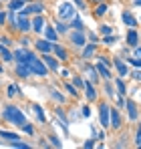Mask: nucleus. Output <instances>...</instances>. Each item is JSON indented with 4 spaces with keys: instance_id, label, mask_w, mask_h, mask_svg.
<instances>
[{
    "instance_id": "48",
    "label": "nucleus",
    "mask_w": 141,
    "mask_h": 149,
    "mask_svg": "<svg viewBox=\"0 0 141 149\" xmlns=\"http://www.w3.org/2000/svg\"><path fill=\"white\" fill-rule=\"evenodd\" d=\"M85 149H91V147H95V141L93 139H89V141H85V145H83Z\"/></svg>"
},
{
    "instance_id": "58",
    "label": "nucleus",
    "mask_w": 141,
    "mask_h": 149,
    "mask_svg": "<svg viewBox=\"0 0 141 149\" xmlns=\"http://www.w3.org/2000/svg\"><path fill=\"white\" fill-rule=\"evenodd\" d=\"M0 73H2V65H0Z\"/></svg>"
},
{
    "instance_id": "8",
    "label": "nucleus",
    "mask_w": 141,
    "mask_h": 149,
    "mask_svg": "<svg viewBox=\"0 0 141 149\" xmlns=\"http://www.w3.org/2000/svg\"><path fill=\"white\" fill-rule=\"evenodd\" d=\"M43 63L47 65L48 71H52V73H59V58L50 56V52H43Z\"/></svg>"
},
{
    "instance_id": "56",
    "label": "nucleus",
    "mask_w": 141,
    "mask_h": 149,
    "mask_svg": "<svg viewBox=\"0 0 141 149\" xmlns=\"http://www.w3.org/2000/svg\"><path fill=\"white\" fill-rule=\"evenodd\" d=\"M133 4H135V6H141V0H133Z\"/></svg>"
},
{
    "instance_id": "17",
    "label": "nucleus",
    "mask_w": 141,
    "mask_h": 149,
    "mask_svg": "<svg viewBox=\"0 0 141 149\" xmlns=\"http://www.w3.org/2000/svg\"><path fill=\"white\" fill-rule=\"evenodd\" d=\"M83 89H85V97H87V101H91V103L97 101V91H95V87L91 85V83L85 81V87H83Z\"/></svg>"
},
{
    "instance_id": "43",
    "label": "nucleus",
    "mask_w": 141,
    "mask_h": 149,
    "mask_svg": "<svg viewBox=\"0 0 141 149\" xmlns=\"http://www.w3.org/2000/svg\"><path fill=\"white\" fill-rule=\"evenodd\" d=\"M127 63H131V65H133V67H137V69L141 67V58H139V56H131Z\"/></svg>"
},
{
    "instance_id": "14",
    "label": "nucleus",
    "mask_w": 141,
    "mask_h": 149,
    "mask_svg": "<svg viewBox=\"0 0 141 149\" xmlns=\"http://www.w3.org/2000/svg\"><path fill=\"white\" fill-rule=\"evenodd\" d=\"M16 74L20 79H30L32 77V71H30V67L26 63H16Z\"/></svg>"
},
{
    "instance_id": "4",
    "label": "nucleus",
    "mask_w": 141,
    "mask_h": 149,
    "mask_svg": "<svg viewBox=\"0 0 141 149\" xmlns=\"http://www.w3.org/2000/svg\"><path fill=\"white\" fill-rule=\"evenodd\" d=\"M47 12V6L43 4V2H28V4H24L22 8L18 10V14H22V16H30V14H45Z\"/></svg>"
},
{
    "instance_id": "23",
    "label": "nucleus",
    "mask_w": 141,
    "mask_h": 149,
    "mask_svg": "<svg viewBox=\"0 0 141 149\" xmlns=\"http://www.w3.org/2000/svg\"><path fill=\"white\" fill-rule=\"evenodd\" d=\"M95 69H97V73L101 74V77H103V79H107V81H109V79H111V71H109V67H107V65H103V63H101V61H99V63H97V67H95Z\"/></svg>"
},
{
    "instance_id": "22",
    "label": "nucleus",
    "mask_w": 141,
    "mask_h": 149,
    "mask_svg": "<svg viewBox=\"0 0 141 149\" xmlns=\"http://www.w3.org/2000/svg\"><path fill=\"white\" fill-rule=\"evenodd\" d=\"M0 54H2V61H4V63H12V61H14V54L10 52L8 47H4L2 42H0Z\"/></svg>"
},
{
    "instance_id": "52",
    "label": "nucleus",
    "mask_w": 141,
    "mask_h": 149,
    "mask_svg": "<svg viewBox=\"0 0 141 149\" xmlns=\"http://www.w3.org/2000/svg\"><path fill=\"white\" fill-rule=\"evenodd\" d=\"M89 38H91V42H97V40H99V36H97L95 32H91V34H89Z\"/></svg>"
},
{
    "instance_id": "57",
    "label": "nucleus",
    "mask_w": 141,
    "mask_h": 149,
    "mask_svg": "<svg viewBox=\"0 0 141 149\" xmlns=\"http://www.w3.org/2000/svg\"><path fill=\"white\" fill-rule=\"evenodd\" d=\"M93 2H105V0H93Z\"/></svg>"
},
{
    "instance_id": "20",
    "label": "nucleus",
    "mask_w": 141,
    "mask_h": 149,
    "mask_svg": "<svg viewBox=\"0 0 141 149\" xmlns=\"http://www.w3.org/2000/svg\"><path fill=\"white\" fill-rule=\"evenodd\" d=\"M30 109H32V113L36 115V119H38V123H47V115H45V109H43L40 105H32Z\"/></svg>"
},
{
    "instance_id": "24",
    "label": "nucleus",
    "mask_w": 141,
    "mask_h": 149,
    "mask_svg": "<svg viewBox=\"0 0 141 149\" xmlns=\"http://www.w3.org/2000/svg\"><path fill=\"white\" fill-rule=\"evenodd\" d=\"M30 0H10L8 2V10H14V12H18L20 8H22L24 4H28Z\"/></svg>"
},
{
    "instance_id": "26",
    "label": "nucleus",
    "mask_w": 141,
    "mask_h": 149,
    "mask_svg": "<svg viewBox=\"0 0 141 149\" xmlns=\"http://www.w3.org/2000/svg\"><path fill=\"white\" fill-rule=\"evenodd\" d=\"M20 93H22V89H20L18 85H8V87H6V95H8L10 99L16 97V95H20Z\"/></svg>"
},
{
    "instance_id": "50",
    "label": "nucleus",
    "mask_w": 141,
    "mask_h": 149,
    "mask_svg": "<svg viewBox=\"0 0 141 149\" xmlns=\"http://www.w3.org/2000/svg\"><path fill=\"white\" fill-rule=\"evenodd\" d=\"M4 22H6V12L0 8V24H4Z\"/></svg>"
},
{
    "instance_id": "36",
    "label": "nucleus",
    "mask_w": 141,
    "mask_h": 149,
    "mask_svg": "<svg viewBox=\"0 0 141 149\" xmlns=\"http://www.w3.org/2000/svg\"><path fill=\"white\" fill-rule=\"evenodd\" d=\"M99 32H101L103 36H107V34H113V26H109V24H101V26H99Z\"/></svg>"
},
{
    "instance_id": "37",
    "label": "nucleus",
    "mask_w": 141,
    "mask_h": 149,
    "mask_svg": "<svg viewBox=\"0 0 141 149\" xmlns=\"http://www.w3.org/2000/svg\"><path fill=\"white\" fill-rule=\"evenodd\" d=\"M65 89H67V93L73 95V97H77V95H79V91H77V87H75L73 83H67V85H65Z\"/></svg>"
},
{
    "instance_id": "62",
    "label": "nucleus",
    "mask_w": 141,
    "mask_h": 149,
    "mask_svg": "<svg viewBox=\"0 0 141 149\" xmlns=\"http://www.w3.org/2000/svg\"><path fill=\"white\" fill-rule=\"evenodd\" d=\"M139 125H141V123H139ZM139 131H141V129H139Z\"/></svg>"
},
{
    "instance_id": "9",
    "label": "nucleus",
    "mask_w": 141,
    "mask_h": 149,
    "mask_svg": "<svg viewBox=\"0 0 141 149\" xmlns=\"http://www.w3.org/2000/svg\"><path fill=\"white\" fill-rule=\"evenodd\" d=\"M125 109H127V117H129V121H137V119H139V113H137V105H135V101L125 99Z\"/></svg>"
},
{
    "instance_id": "39",
    "label": "nucleus",
    "mask_w": 141,
    "mask_h": 149,
    "mask_svg": "<svg viewBox=\"0 0 141 149\" xmlns=\"http://www.w3.org/2000/svg\"><path fill=\"white\" fill-rule=\"evenodd\" d=\"M73 85H75L77 89H83V87H85V79H83V77H73Z\"/></svg>"
},
{
    "instance_id": "13",
    "label": "nucleus",
    "mask_w": 141,
    "mask_h": 149,
    "mask_svg": "<svg viewBox=\"0 0 141 149\" xmlns=\"http://www.w3.org/2000/svg\"><path fill=\"white\" fill-rule=\"evenodd\" d=\"M52 45H54V42H50V40L43 38V36L34 42V47H36V50H38V52H52Z\"/></svg>"
},
{
    "instance_id": "27",
    "label": "nucleus",
    "mask_w": 141,
    "mask_h": 149,
    "mask_svg": "<svg viewBox=\"0 0 141 149\" xmlns=\"http://www.w3.org/2000/svg\"><path fill=\"white\" fill-rule=\"evenodd\" d=\"M6 20H8L12 30H16V12L14 10H6Z\"/></svg>"
},
{
    "instance_id": "40",
    "label": "nucleus",
    "mask_w": 141,
    "mask_h": 149,
    "mask_svg": "<svg viewBox=\"0 0 141 149\" xmlns=\"http://www.w3.org/2000/svg\"><path fill=\"white\" fill-rule=\"evenodd\" d=\"M119 36H115V34H107V36H103V42L105 45H113V42H117Z\"/></svg>"
},
{
    "instance_id": "35",
    "label": "nucleus",
    "mask_w": 141,
    "mask_h": 149,
    "mask_svg": "<svg viewBox=\"0 0 141 149\" xmlns=\"http://www.w3.org/2000/svg\"><path fill=\"white\" fill-rule=\"evenodd\" d=\"M85 69H87V74L91 77V81L97 83V81H99V73H97V69H95V67H85Z\"/></svg>"
},
{
    "instance_id": "18",
    "label": "nucleus",
    "mask_w": 141,
    "mask_h": 149,
    "mask_svg": "<svg viewBox=\"0 0 141 149\" xmlns=\"http://www.w3.org/2000/svg\"><path fill=\"white\" fill-rule=\"evenodd\" d=\"M52 52L57 54V58H59V61H67V58H69V54H67V50L63 49V47H61L59 42H54V45H52Z\"/></svg>"
},
{
    "instance_id": "25",
    "label": "nucleus",
    "mask_w": 141,
    "mask_h": 149,
    "mask_svg": "<svg viewBox=\"0 0 141 149\" xmlns=\"http://www.w3.org/2000/svg\"><path fill=\"white\" fill-rule=\"evenodd\" d=\"M107 10H109V4H107V2H99V6L95 8V16H99V18H101V16H105V14H107Z\"/></svg>"
},
{
    "instance_id": "19",
    "label": "nucleus",
    "mask_w": 141,
    "mask_h": 149,
    "mask_svg": "<svg viewBox=\"0 0 141 149\" xmlns=\"http://www.w3.org/2000/svg\"><path fill=\"white\" fill-rule=\"evenodd\" d=\"M127 45H129V47H137V45H139V34H137L135 28H131V30L127 32Z\"/></svg>"
},
{
    "instance_id": "53",
    "label": "nucleus",
    "mask_w": 141,
    "mask_h": 149,
    "mask_svg": "<svg viewBox=\"0 0 141 149\" xmlns=\"http://www.w3.org/2000/svg\"><path fill=\"white\" fill-rule=\"evenodd\" d=\"M137 143H141V131L135 133V145H137Z\"/></svg>"
},
{
    "instance_id": "49",
    "label": "nucleus",
    "mask_w": 141,
    "mask_h": 149,
    "mask_svg": "<svg viewBox=\"0 0 141 149\" xmlns=\"http://www.w3.org/2000/svg\"><path fill=\"white\" fill-rule=\"evenodd\" d=\"M99 61H101L103 65H107V67L111 65V58H107V56H99Z\"/></svg>"
},
{
    "instance_id": "31",
    "label": "nucleus",
    "mask_w": 141,
    "mask_h": 149,
    "mask_svg": "<svg viewBox=\"0 0 141 149\" xmlns=\"http://www.w3.org/2000/svg\"><path fill=\"white\" fill-rule=\"evenodd\" d=\"M115 89H117V95H119V97H125V91H127V87H125L123 79H117V81H115Z\"/></svg>"
},
{
    "instance_id": "45",
    "label": "nucleus",
    "mask_w": 141,
    "mask_h": 149,
    "mask_svg": "<svg viewBox=\"0 0 141 149\" xmlns=\"http://www.w3.org/2000/svg\"><path fill=\"white\" fill-rule=\"evenodd\" d=\"M131 77H133V81H137V83H141V67L137 69V71H133V73H131Z\"/></svg>"
},
{
    "instance_id": "12",
    "label": "nucleus",
    "mask_w": 141,
    "mask_h": 149,
    "mask_svg": "<svg viewBox=\"0 0 141 149\" xmlns=\"http://www.w3.org/2000/svg\"><path fill=\"white\" fill-rule=\"evenodd\" d=\"M16 30H18V32H28V30H30V18H28V16H22V14H18V16H16Z\"/></svg>"
},
{
    "instance_id": "5",
    "label": "nucleus",
    "mask_w": 141,
    "mask_h": 149,
    "mask_svg": "<svg viewBox=\"0 0 141 149\" xmlns=\"http://www.w3.org/2000/svg\"><path fill=\"white\" fill-rule=\"evenodd\" d=\"M45 26H47V18H45V14H34V18L30 20V30H34L36 34H43Z\"/></svg>"
},
{
    "instance_id": "38",
    "label": "nucleus",
    "mask_w": 141,
    "mask_h": 149,
    "mask_svg": "<svg viewBox=\"0 0 141 149\" xmlns=\"http://www.w3.org/2000/svg\"><path fill=\"white\" fill-rule=\"evenodd\" d=\"M20 129H22V131L26 133V135H34V127H32V125L28 123V121H26L24 125H20Z\"/></svg>"
},
{
    "instance_id": "3",
    "label": "nucleus",
    "mask_w": 141,
    "mask_h": 149,
    "mask_svg": "<svg viewBox=\"0 0 141 149\" xmlns=\"http://www.w3.org/2000/svg\"><path fill=\"white\" fill-rule=\"evenodd\" d=\"M26 65L30 67V71H32V74H38V77H47L48 74V69H47V65L32 52L30 56H28V61H26Z\"/></svg>"
},
{
    "instance_id": "34",
    "label": "nucleus",
    "mask_w": 141,
    "mask_h": 149,
    "mask_svg": "<svg viewBox=\"0 0 141 149\" xmlns=\"http://www.w3.org/2000/svg\"><path fill=\"white\" fill-rule=\"evenodd\" d=\"M54 30H57L59 34H67V32H69V26L61 20V22H57V24H54Z\"/></svg>"
},
{
    "instance_id": "21",
    "label": "nucleus",
    "mask_w": 141,
    "mask_h": 149,
    "mask_svg": "<svg viewBox=\"0 0 141 149\" xmlns=\"http://www.w3.org/2000/svg\"><path fill=\"white\" fill-rule=\"evenodd\" d=\"M43 32H45V38L50 40V42H57V40H59V32H57L52 26H45V30H43Z\"/></svg>"
},
{
    "instance_id": "11",
    "label": "nucleus",
    "mask_w": 141,
    "mask_h": 149,
    "mask_svg": "<svg viewBox=\"0 0 141 149\" xmlns=\"http://www.w3.org/2000/svg\"><path fill=\"white\" fill-rule=\"evenodd\" d=\"M12 54H14V61H16V63H26V61H28V56L32 54V50L26 49V47H20V49L14 50Z\"/></svg>"
},
{
    "instance_id": "44",
    "label": "nucleus",
    "mask_w": 141,
    "mask_h": 149,
    "mask_svg": "<svg viewBox=\"0 0 141 149\" xmlns=\"http://www.w3.org/2000/svg\"><path fill=\"white\" fill-rule=\"evenodd\" d=\"M105 91H107V95H109V97H115V95H117V93H115V89H113L109 83H105Z\"/></svg>"
},
{
    "instance_id": "47",
    "label": "nucleus",
    "mask_w": 141,
    "mask_h": 149,
    "mask_svg": "<svg viewBox=\"0 0 141 149\" xmlns=\"http://www.w3.org/2000/svg\"><path fill=\"white\" fill-rule=\"evenodd\" d=\"M18 45H20V47H26V49H28V45H30V42H28V38H26V36H22Z\"/></svg>"
},
{
    "instance_id": "51",
    "label": "nucleus",
    "mask_w": 141,
    "mask_h": 149,
    "mask_svg": "<svg viewBox=\"0 0 141 149\" xmlns=\"http://www.w3.org/2000/svg\"><path fill=\"white\" fill-rule=\"evenodd\" d=\"M133 54L141 58V47H139V45H137V47H133Z\"/></svg>"
},
{
    "instance_id": "55",
    "label": "nucleus",
    "mask_w": 141,
    "mask_h": 149,
    "mask_svg": "<svg viewBox=\"0 0 141 149\" xmlns=\"http://www.w3.org/2000/svg\"><path fill=\"white\" fill-rule=\"evenodd\" d=\"M59 71H61V74H63V77H69V71H67V69H59Z\"/></svg>"
},
{
    "instance_id": "16",
    "label": "nucleus",
    "mask_w": 141,
    "mask_h": 149,
    "mask_svg": "<svg viewBox=\"0 0 141 149\" xmlns=\"http://www.w3.org/2000/svg\"><path fill=\"white\" fill-rule=\"evenodd\" d=\"M111 63L115 65V69H117L119 77H127V74H129V67H127V63H123L121 58H113Z\"/></svg>"
},
{
    "instance_id": "42",
    "label": "nucleus",
    "mask_w": 141,
    "mask_h": 149,
    "mask_svg": "<svg viewBox=\"0 0 141 149\" xmlns=\"http://www.w3.org/2000/svg\"><path fill=\"white\" fill-rule=\"evenodd\" d=\"M0 42H2L4 47H8V49L14 45V42H12V38H8V36H0Z\"/></svg>"
},
{
    "instance_id": "59",
    "label": "nucleus",
    "mask_w": 141,
    "mask_h": 149,
    "mask_svg": "<svg viewBox=\"0 0 141 149\" xmlns=\"http://www.w3.org/2000/svg\"><path fill=\"white\" fill-rule=\"evenodd\" d=\"M0 8H2V0H0Z\"/></svg>"
},
{
    "instance_id": "61",
    "label": "nucleus",
    "mask_w": 141,
    "mask_h": 149,
    "mask_svg": "<svg viewBox=\"0 0 141 149\" xmlns=\"http://www.w3.org/2000/svg\"><path fill=\"white\" fill-rule=\"evenodd\" d=\"M139 22H141V18H139Z\"/></svg>"
},
{
    "instance_id": "33",
    "label": "nucleus",
    "mask_w": 141,
    "mask_h": 149,
    "mask_svg": "<svg viewBox=\"0 0 141 149\" xmlns=\"http://www.w3.org/2000/svg\"><path fill=\"white\" fill-rule=\"evenodd\" d=\"M70 28H75V30H83V28H85V24H83V20L79 18V14H77V16L73 18V20H70Z\"/></svg>"
},
{
    "instance_id": "1",
    "label": "nucleus",
    "mask_w": 141,
    "mask_h": 149,
    "mask_svg": "<svg viewBox=\"0 0 141 149\" xmlns=\"http://www.w3.org/2000/svg\"><path fill=\"white\" fill-rule=\"evenodd\" d=\"M2 117H4V121H8L10 125H24L26 123V115L22 113V109H18L16 105H8V107H4V111H2Z\"/></svg>"
},
{
    "instance_id": "54",
    "label": "nucleus",
    "mask_w": 141,
    "mask_h": 149,
    "mask_svg": "<svg viewBox=\"0 0 141 149\" xmlns=\"http://www.w3.org/2000/svg\"><path fill=\"white\" fill-rule=\"evenodd\" d=\"M75 4H77L79 8H85V2H83V0H75Z\"/></svg>"
},
{
    "instance_id": "6",
    "label": "nucleus",
    "mask_w": 141,
    "mask_h": 149,
    "mask_svg": "<svg viewBox=\"0 0 141 149\" xmlns=\"http://www.w3.org/2000/svg\"><path fill=\"white\" fill-rule=\"evenodd\" d=\"M70 45L77 47V49H83V47L87 45V36H85V32H83V30H75V32H70Z\"/></svg>"
},
{
    "instance_id": "28",
    "label": "nucleus",
    "mask_w": 141,
    "mask_h": 149,
    "mask_svg": "<svg viewBox=\"0 0 141 149\" xmlns=\"http://www.w3.org/2000/svg\"><path fill=\"white\" fill-rule=\"evenodd\" d=\"M50 97H52V99L57 101L59 105H65V103H67V99H65V95H63V93H59L57 89H50Z\"/></svg>"
},
{
    "instance_id": "30",
    "label": "nucleus",
    "mask_w": 141,
    "mask_h": 149,
    "mask_svg": "<svg viewBox=\"0 0 141 149\" xmlns=\"http://www.w3.org/2000/svg\"><path fill=\"white\" fill-rule=\"evenodd\" d=\"M0 137L6 139V141H14V139H20L18 133H12V131H0Z\"/></svg>"
},
{
    "instance_id": "46",
    "label": "nucleus",
    "mask_w": 141,
    "mask_h": 149,
    "mask_svg": "<svg viewBox=\"0 0 141 149\" xmlns=\"http://www.w3.org/2000/svg\"><path fill=\"white\" fill-rule=\"evenodd\" d=\"M81 115H83L85 119H87V117H91V109H89L87 105H85V107H81Z\"/></svg>"
},
{
    "instance_id": "60",
    "label": "nucleus",
    "mask_w": 141,
    "mask_h": 149,
    "mask_svg": "<svg viewBox=\"0 0 141 149\" xmlns=\"http://www.w3.org/2000/svg\"><path fill=\"white\" fill-rule=\"evenodd\" d=\"M137 147H141V143H137Z\"/></svg>"
},
{
    "instance_id": "41",
    "label": "nucleus",
    "mask_w": 141,
    "mask_h": 149,
    "mask_svg": "<svg viewBox=\"0 0 141 149\" xmlns=\"http://www.w3.org/2000/svg\"><path fill=\"white\" fill-rule=\"evenodd\" d=\"M48 141H50V145H52V147H63L61 139H59V137H54V135H50V137H48Z\"/></svg>"
},
{
    "instance_id": "29",
    "label": "nucleus",
    "mask_w": 141,
    "mask_h": 149,
    "mask_svg": "<svg viewBox=\"0 0 141 149\" xmlns=\"http://www.w3.org/2000/svg\"><path fill=\"white\" fill-rule=\"evenodd\" d=\"M95 50H97V45H85V50H83V58H91L95 54Z\"/></svg>"
},
{
    "instance_id": "63",
    "label": "nucleus",
    "mask_w": 141,
    "mask_h": 149,
    "mask_svg": "<svg viewBox=\"0 0 141 149\" xmlns=\"http://www.w3.org/2000/svg\"><path fill=\"white\" fill-rule=\"evenodd\" d=\"M2 2H4V0H2Z\"/></svg>"
},
{
    "instance_id": "7",
    "label": "nucleus",
    "mask_w": 141,
    "mask_h": 149,
    "mask_svg": "<svg viewBox=\"0 0 141 149\" xmlns=\"http://www.w3.org/2000/svg\"><path fill=\"white\" fill-rule=\"evenodd\" d=\"M109 109L111 107L107 103H101L99 105V121H101V127H105V129L109 127Z\"/></svg>"
},
{
    "instance_id": "15",
    "label": "nucleus",
    "mask_w": 141,
    "mask_h": 149,
    "mask_svg": "<svg viewBox=\"0 0 141 149\" xmlns=\"http://www.w3.org/2000/svg\"><path fill=\"white\" fill-rule=\"evenodd\" d=\"M121 20H123V24H127L129 28H135V26H137V18H135L129 10H123V12H121Z\"/></svg>"
},
{
    "instance_id": "32",
    "label": "nucleus",
    "mask_w": 141,
    "mask_h": 149,
    "mask_svg": "<svg viewBox=\"0 0 141 149\" xmlns=\"http://www.w3.org/2000/svg\"><path fill=\"white\" fill-rule=\"evenodd\" d=\"M10 147H16V149H30V143H24L20 139H14V141H8Z\"/></svg>"
},
{
    "instance_id": "2",
    "label": "nucleus",
    "mask_w": 141,
    "mask_h": 149,
    "mask_svg": "<svg viewBox=\"0 0 141 149\" xmlns=\"http://www.w3.org/2000/svg\"><path fill=\"white\" fill-rule=\"evenodd\" d=\"M57 16H59V20H63V22H70V20L77 16V8H75V4L69 2V0L59 2V4H57Z\"/></svg>"
},
{
    "instance_id": "10",
    "label": "nucleus",
    "mask_w": 141,
    "mask_h": 149,
    "mask_svg": "<svg viewBox=\"0 0 141 149\" xmlns=\"http://www.w3.org/2000/svg\"><path fill=\"white\" fill-rule=\"evenodd\" d=\"M109 127L111 129H121V115H119V109H109Z\"/></svg>"
}]
</instances>
